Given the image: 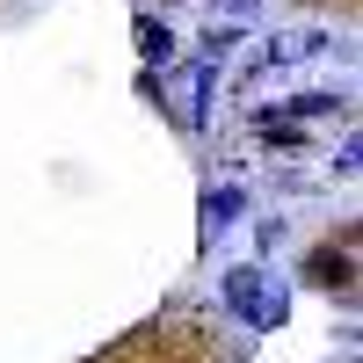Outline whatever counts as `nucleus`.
Listing matches in <instances>:
<instances>
[{"label":"nucleus","instance_id":"3","mask_svg":"<svg viewBox=\"0 0 363 363\" xmlns=\"http://www.w3.org/2000/svg\"><path fill=\"white\" fill-rule=\"evenodd\" d=\"M240 211H247V196H240V189H211V196H203V233H218V225H233Z\"/></svg>","mask_w":363,"mask_h":363},{"label":"nucleus","instance_id":"7","mask_svg":"<svg viewBox=\"0 0 363 363\" xmlns=\"http://www.w3.org/2000/svg\"><path fill=\"white\" fill-rule=\"evenodd\" d=\"M160 363H189V356H160Z\"/></svg>","mask_w":363,"mask_h":363},{"label":"nucleus","instance_id":"4","mask_svg":"<svg viewBox=\"0 0 363 363\" xmlns=\"http://www.w3.org/2000/svg\"><path fill=\"white\" fill-rule=\"evenodd\" d=\"M342 102L335 95H298V102H284V116H335Z\"/></svg>","mask_w":363,"mask_h":363},{"label":"nucleus","instance_id":"5","mask_svg":"<svg viewBox=\"0 0 363 363\" xmlns=\"http://www.w3.org/2000/svg\"><path fill=\"white\" fill-rule=\"evenodd\" d=\"M277 240H284V218H262V225H255V247H262V255H277Z\"/></svg>","mask_w":363,"mask_h":363},{"label":"nucleus","instance_id":"8","mask_svg":"<svg viewBox=\"0 0 363 363\" xmlns=\"http://www.w3.org/2000/svg\"><path fill=\"white\" fill-rule=\"evenodd\" d=\"M298 8H320V0H298Z\"/></svg>","mask_w":363,"mask_h":363},{"label":"nucleus","instance_id":"1","mask_svg":"<svg viewBox=\"0 0 363 363\" xmlns=\"http://www.w3.org/2000/svg\"><path fill=\"white\" fill-rule=\"evenodd\" d=\"M306 284H320L327 298L356 306V255H349V247H313V255H306Z\"/></svg>","mask_w":363,"mask_h":363},{"label":"nucleus","instance_id":"2","mask_svg":"<svg viewBox=\"0 0 363 363\" xmlns=\"http://www.w3.org/2000/svg\"><path fill=\"white\" fill-rule=\"evenodd\" d=\"M131 37H138V51L153 58L160 73L174 66V29H167V22H153V15H138V22H131Z\"/></svg>","mask_w":363,"mask_h":363},{"label":"nucleus","instance_id":"6","mask_svg":"<svg viewBox=\"0 0 363 363\" xmlns=\"http://www.w3.org/2000/svg\"><path fill=\"white\" fill-rule=\"evenodd\" d=\"M225 8H233V15H255V8H262V0H225Z\"/></svg>","mask_w":363,"mask_h":363}]
</instances>
